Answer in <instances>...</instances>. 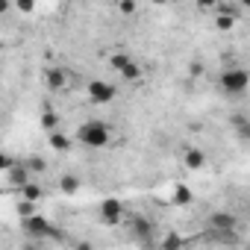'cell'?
I'll use <instances>...</instances> for the list:
<instances>
[{"label": "cell", "mask_w": 250, "mask_h": 250, "mask_svg": "<svg viewBox=\"0 0 250 250\" xmlns=\"http://www.w3.org/2000/svg\"><path fill=\"white\" fill-rule=\"evenodd\" d=\"M109 139H112V130L103 121H85L77 127V142H83L85 147H106Z\"/></svg>", "instance_id": "1"}, {"label": "cell", "mask_w": 250, "mask_h": 250, "mask_svg": "<svg viewBox=\"0 0 250 250\" xmlns=\"http://www.w3.org/2000/svg\"><path fill=\"white\" fill-rule=\"evenodd\" d=\"M218 85H221L224 94L238 97V94H244V91L250 88V74H247L244 68H227V71L218 77Z\"/></svg>", "instance_id": "2"}, {"label": "cell", "mask_w": 250, "mask_h": 250, "mask_svg": "<svg viewBox=\"0 0 250 250\" xmlns=\"http://www.w3.org/2000/svg\"><path fill=\"white\" fill-rule=\"evenodd\" d=\"M85 88H88L91 103H112V100H115V94H118V88H115L112 83H106V80H91Z\"/></svg>", "instance_id": "3"}, {"label": "cell", "mask_w": 250, "mask_h": 250, "mask_svg": "<svg viewBox=\"0 0 250 250\" xmlns=\"http://www.w3.org/2000/svg\"><path fill=\"white\" fill-rule=\"evenodd\" d=\"M121 218H124V203L118 197L100 200V221L103 224H121Z\"/></svg>", "instance_id": "4"}, {"label": "cell", "mask_w": 250, "mask_h": 250, "mask_svg": "<svg viewBox=\"0 0 250 250\" xmlns=\"http://www.w3.org/2000/svg\"><path fill=\"white\" fill-rule=\"evenodd\" d=\"M24 221V232H30V235H47V232H53V224L47 221V218H42V215H24L21 218Z\"/></svg>", "instance_id": "5"}, {"label": "cell", "mask_w": 250, "mask_h": 250, "mask_svg": "<svg viewBox=\"0 0 250 250\" xmlns=\"http://www.w3.org/2000/svg\"><path fill=\"white\" fill-rule=\"evenodd\" d=\"M3 174H6V180H9L12 186H18V188H21V186H27V183H30V174H33V171L27 168V162H12Z\"/></svg>", "instance_id": "6"}, {"label": "cell", "mask_w": 250, "mask_h": 250, "mask_svg": "<svg viewBox=\"0 0 250 250\" xmlns=\"http://www.w3.org/2000/svg\"><path fill=\"white\" fill-rule=\"evenodd\" d=\"M68 83H71V77H68L62 68H50V71H44V85H47L50 91H62V88H68Z\"/></svg>", "instance_id": "7"}, {"label": "cell", "mask_w": 250, "mask_h": 250, "mask_svg": "<svg viewBox=\"0 0 250 250\" xmlns=\"http://www.w3.org/2000/svg\"><path fill=\"white\" fill-rule=\"evenodd\" d=\"M212 18H215V27H218L221 33H229V30H235V21H238L235 9H221V12H215Z\"/></svg>", "instance_id": "8"}, {"label": "cell", "mask_w": 250, "mask_h": 250, "mask_svg": "<svg viewBox=\"0 0 250 250\" xmlns=\"http://www.w3.org/2000/svg\"><path fill=\"white\" fill-rule=\"evenodd\" d=\"M183 165H186L188 171H200V168L206 165V153H203L200 147H188V150L183 153Z\"/></svg>", "instance_id": "9"}, {"label": "cell", "mask_w": 250, "mask_h": 250, "mask_svg": "<svg viewBox=\"0 0 250 250\" xmlns=\"http://www.w3.org/2000/svg\"><path fill=\"white\" fill-rule=\"evenodd\" d=\"M191 200H194V191H191L186 183L174 186V194H171V203H174V206H188Z\"/></svg>", "instance_id": "10"}, {"label": "cell", "mask_w": 250, "mask_h": 250, "mask_svg": "<svg viewBox=\"0 0 250 250\" xmlns=\"http://www.w3.org/2000/svg\"><path fill=\"white\" fill-rule=\"evenodd\" d=\"M47 142H50V147H53L56 153H65V150H71V139H68L65 133H59V130L47 133Z\"/></svg>", "instance_id": "11"}, {"label": "cell", "mask_w": 250, "mask_h": 250, "mask_svg": "<svg viewBox=\"0 0 250 250\" xmlns=\"http://www.w3.org/2000/svg\"><path fill=\"white\" fill-rule=\"evenodd\" d=\"M209 227H215V229H232V227H235V215H229V212H215V215L209 218Z\"/></svg>", "instance_id": "12"}, {"label": "cell", "mask_w": 250, "mask_h": 250, "mask_svg": "<svg viewBox=\"0 0 250 250\" xmlns=\"http://www.w3.org/2000/svg\"><path fill=\"white\" fill-rule=\"evenodd\" d=\"M133 229L142 241H150V221L147 218H133Z\"/></svg>", "instance_id": "13"}, {"label": "cell", "mask_w": 250, "mask_h": 250, "mask_svg": "<svg viewBox=\"0 0 250 250\" xmlns=\"http://www.w3.org/2000/svg\"><path fill=\"white\" fill-rule=\"evenodd\" d=\"M59 188H62L65 194H77V191H80V180H77L74 174H65V177L59 180Z\"/></svg>", "instance_id": "14"}, {"label": "cell", "mask_w": 250, "mask_h": 250, "mask_svg": "<svg viewBox=\"0 0 250 250\" xmlns=\"http://www.w3.org/2000/svg\"><path fill=\"white\" fill-rule=\"evenodd\" d=\"M232 127H235V133H238L244 142H250V121H247V118L235 115V118H232Z\"/></svg>", "instance_id": "15"}, {"label": "cell", "mask_w": 250, "mask_h": 250, "mask_svg": "<svg viewBox=\"0 0 250 250\" xmlns=\"http://www.w3.org/2000/svg\"><path fill=\"white\" fill-rule=\"evenodd\" d=\"M121 77H124V80H127V83H133V80H142V65H139V62L133 59V62H130L127 68H124V71H121Z\"/></svg>", "instance_id": "16"}, {"label": "cell", "mask_w": 250, "mask_h": 250, "mask_svg": "<svg viewBox=\"0 0 250 250\" xmlns=\"http://www.w3.org/2000/svg\"><path fill=\"white\" fill-rule=\"evenodd\" d=\"M130 62H133V56H127V53H115V56H112V59H109V65H112V68H115V71H118V74H121V71H124V68H127V65H130Z\"/></svg>", "instance_id": "17"}, {"label": "cell", "mask_w": 250, "mask_h": 250, "mask_svg": "<svg viewBox=\"0 0 250 250\" xmlns=\"http://www.w3.org/2000/svg\"><path fill=\"white\" fill-rule=\"evenodd\" d=\"M118 15L133 18L136 15V0H118Z\"/></svg>", "instance_id": "18"}, {"label": "cell", "mask_w": 250, "mask_h": 250, "mask_svg": "<svg viewBox=\"0 0 250 250\" xmlns=\"http://www.w3.org/2000/svg\"><path fill=\"white\" fill-rule=\"evenodd\" d=\"M42 127H44L47 133H53V130L59 127V118H56V112H50V109H47V112L42 115Z\"/></svg>", "instance_id": "19"}, {"label": "cell", "mask_w": 250, "mask_h": 250, "mask_svg": "<svg viewBox=\"0 0 250 250\" xmlns=\"http://www.w3.org/2000/svg\"><path fill=\"white\" fill-rule=\"evenodd\" d=\"M24 162H27V168H30L33 174H44V171H47V162H44V159H39V156H27Z\"/></svg>", "instance_id": "20"}, {"label": "cell", "mask_w": 250, "mask_h": 250, "mask_svg": "<svg viewBox=\"0 0 250 250\" xmlns=\"http://www.w3.org/2000/svg\"><path fill=\"white\" fill-rule=\"evenodd\" d=\"M21 194H24V200H33V203H36V200L42 197V188H39L36 183H27V186H21Z\"/></svg>", "instance_id": "21"}, {"label": "cell", "mask_w": 250, "mask_h": 250, "mask_svg": "<svg viewBox=\"0 0 250 250\" xmlns=\"http://www.w3.org/2000/svg\"><path fill=\"white\" fill-rule=\"evenodd\" d=\"M218 6H221V0H197V9L200 12H209V15H215Z\"/></svg>", "instance_id": "22"}, {"label": "cell", "mask_w": 250, "mask_h": 250, "mask_svg": "<svg viewBox=\"0 0 250 250\" xmlns=\"http://www.w3.org/2000/svg\"><path fill=\"white\" fill-rule=\"evenodd\" d=\"M15 6H18L21 15H30V12L36 9V0H15Z\"/></svg>", "instance_id": "23"}, {"label": "cell", "mask_w": 250, "mask_h": 250, "mask_svg": "<svg viewBox=\"0 0 250 250\" xmlns=\"http://www.w3.org/2000/svg\"><path fill=\"white\" fill-rule=\"evenodd\" d=\"M18 215L24 218V215H33V200H21L18 203Z\"/></svg>", "instance_id": "24"}, {"label": "cell", "mask_w": 250, "mask_h": 250, "mask_svg": "<svg viewBox=\"0 0 250 250\" xmlns=\"http://www.w3.org/2000/svg\"><path fill=\"white\" fill-rule=\"evenodd\" d=\"M165 244H168V247H177V244H183V238H177V235H171V238H165Z\"/></svg>", "instance_id": "25"}, {"label": "cell", "mask_w": 250, "mask_h": 250, "mask_svg": "<svg viewBox=\"0 0 250 250\" xmlns=\"http://www.w3.org/2000/svg\"><path fill=\"white\" fill-rule=\"evenodd\" d=\"M238 3H241V6H244V9H250V0H238Z\"/></svg>", "instance_id": "26"}, {"label": "cell", "mask_w": 250, "mask_h": 250, "mask_svg": "<svg viewBox=\"0 0 250 250\" xmlns=\"http://www.w3.org/2000/svg\"><path fill=\"white\" fill-rule=\"evenodd\" d=\"M156 3H168V0H156Z\"/></svg>", "instance_id": "27"}]
</instances>
